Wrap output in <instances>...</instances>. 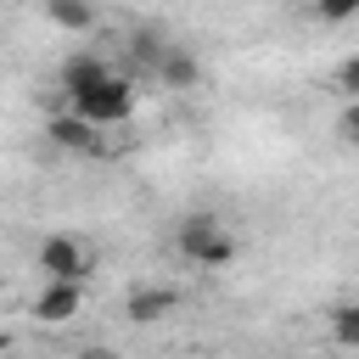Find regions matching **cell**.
Listing matches in <instances>:
<instances>
[{"mask_svg":"<svg viewBox=\"0 0 359 359\" xmlns=\"http://www.w3.org/2000/svg\"><path fill=\"white\" fill-rule=\"evenodd\" d=\"M174 247H180V258L196 264V269H230V264H236V236H230L213 213H191V219H180Z\"/></svg>","mask_w":359,"mask_h":359,"instance_id":"obj_1","label":"cell"},{"mask_svg":"<svg viewBox=\"0 0 359 359\" xmlns=\"http://www.w3.org/2000/svg\"><path fill=\"white\" fill-rule=\"evenodd\" d=\"M67 107H73L79 118H90L95 129H112V123H123V118L135 112V84L112 73V79H101L95 90H84V95H73Z\"/></svg>","mask_w":359,"mask_h":359,"instance_id":"obj_2","label":"cell"},{"mask_svg":"<svg viewBox=\"0 0 359 359\" xmlns=\"http://www.w3.org/2000/svg\"><path fill=\"white\" fill-rule=\"evenodd\" d=\"M39 275L45 280H90V252L73 236H45L39 241Z\"/></svg>","mask_w":359,"mask_h":359,"instance_id":"obj_3","label":"cell"},{"mask_svg":"<svg viewBox=\"0 0 359 359\" xmlns=\"http://www.w3.org/2000/svg\"><path fill=\"white\" fill-rule=\"evenodd\" d=\"M84 309V280H45L34 297V320L39 325H67Z\"/></svg>","mask_w":359,"mask_h":359,"instance_id":"obj_4","label":"cell"},{"mask_svg":"<svg viewBox=\"0 0 359 359\" xmlns=\"http://www.w3.org/2000/svg\"><path fill=\"white\" fill-rule=\"evenodd\" d=\"M45 135H50L62 151H101V129H95L90 118H79L73 107L56 112V118H45Z\"/></svg>","mask_w":359,"mask_h":359,"instance_id":"obj_5","label":"cell"},{"mask_svg":"<svg viewBox=\"0 0 359 359\" xmlns=\"http://www.w3.org/2000/svg\"><path fill=\"white\" fill-rule=\"evenodd\" d=\"M168 314H180V292L174 286H135L129 292V320L135 325H157Z\"/></svg>","mask_w":359,"mask_h":359,"instance_id":"obj_6","label":"cell"},{"mask_svg":"<svg viewBox=\"0 0 359 359\" xmlns=\"http://www.w3.org/2000/svg\"><path fill=\"white\" fill-rule=\"evenodd\" d=\"M157 79L174 84V90H196V84H202V62H196V50H191V45H163V56H157Z\"/></svg>","mask_w":359,"mask_h":359,"instance_id":"obj_7","label":"cell"},{"mask_svg":"<svg viewBox=\"0 0 359 359\" xmlns=\"http://www.w3.org/2000/svg\"><path fill=\"white\" fill-rule=\"evenodd\" d=\"M101 79H112V67H107L101 56H90V50H79V56L62 62V95H67V101L84 95V90H95Z\"/></svg>","mask_w":359,"mask_h":359,"instance_id":"obj_8","label":"cell"},{"mask_svg":"<svg viewBox=\"0 0 359 359\" xmlns=\"http://www.w3.org/2000/svg\"><path fill=\"white\" fill-rule=\"evenodd\" d=\"M45 17L67 34H90L95 28V0H45Z\"/></svg>","mask_w":359,"mask_h":359,"instance_id":"obj_9","label":"cell"},{"mask_svg":"<svg viewBox=\"0 0 359 359\" xmlns=\"http://www.w3.org/2000/svg\"><path fill=\"white\" fill-rule=\"evenodd\" d=\"M331 342L337 348H359V303H337L331 309Z\"/></svg>","mask_w":359,"mask_h":359,"instance_id":"obj_10","label":"cell"},{"mask_svg":"<svg viewBox=\"0 0 359 359\" xmlns=\"http://www.w3.org/2000/svg\"><path fill=\"white\" fill-rule=\"evenodd\" d=\"M314 17L320 22H348V17H359V0H314Z\"/></svg>","mask_w":359,"mask_h":359,"instance_id":"obj_11","label":"cell"},{"mask_svg":"<svg viewBox=\"0 0 359 359\" xmlns=\"http://www.w3.org/2000/svg\"><path fill=\"white\" fill-rule=\"evenodd\" d=\"M337 135H342V140L359 151V101H348V107H342V118H337Z\"/></svg>","mask_w":359,"mask_h":359,"instance_id":"obj_12","label":"cell"},{"mask_svg":"<svg viewBox=\"0 0 359 359\" xmlns=\"http://www.w3.org/2000/svg\"><path fill=\"white\" fill-rule=\"evenodd\" d=\"M337 84L348 90V101H359V56H348V62H342V73H337Z\"/></svg>","mask_w":359,"mask_h":359,"instance_id":"obj_13","label":"cell"},{"mask_svg":"<svg viewBox=\"0 0 359 359\" xmlns=\"http://www.w3.org/2000/svg\"><path fill=\"white\" fill-rule=\"evenodd\" d=\"M73 359H118V353H112V348H79Z\"/></svg>","mask_w":359,"mask_h":359,"instance_id":"obj_14","label":"cell"}]
</instances>
